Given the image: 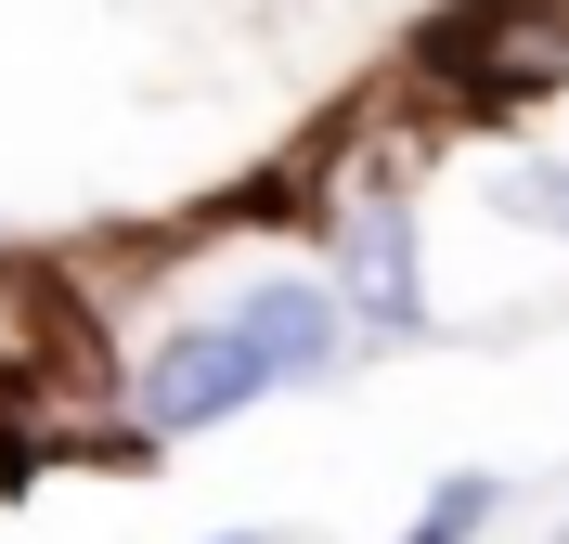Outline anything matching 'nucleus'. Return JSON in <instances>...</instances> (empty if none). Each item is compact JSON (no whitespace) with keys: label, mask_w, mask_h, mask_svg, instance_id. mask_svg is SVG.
I'll use <instances>...</instances> for the list:
<instances>
[{"label":"nucleus","mask_w":569,"mask_h":544,"mask_svg":"<svg viewBox=\"0 0 569 544\" xmlns=\"http://www.w3.org/2000/svg\"><path fill=\"white\" fill-rule=\"evenodd\" d=\"M492 208H505V220H531V234H569V156H518V144H492Z\"/></svg>","instance_id":"6"},{"label":"nucleus","mask_w":569,"mask_h":544,"mask_svg":"<svg viewBox=\"0 0 569 544\" xmlns=\"http://www.w3.org/2000/svg\"><path fill=\"white\" fill-rule=\"evenodd\" d=\"M311 234H323V286L350 311L362 350H415L440 311H427V234H415V181L401 169H337L311 195Z\"/></svg>","instance_id":"1"},{"label":"nucleus","mask_w":569,"mask_h":544,"mask_svg":"<svg viewBox=\"0 0 569 544\" xmlns=\"http://www.w3.org/2000/svg\"><path fill=\"white\" fill-rule=\"evenodd\" d=\"M220 311H233V325L259 337V363H272V389H323V376H337V363L362 350L323 273H247V286L220 298Z\"/></svg>","instance_id":"4"},{"label":"nucleus","mask_w":569,"mask_h":544,"mask_svg":"<svg viewBox=\"0 0 569 544\" xmlns=\"http://www.w3.org/2000/svg\"><path fill=\"white\" fill-rule=\"evenodd\" d=\"M440 78L466 105H531V91H569V0H479L440 27Z\"/></svg>","instance_id":"3"},{"label":"nucleus","mask_w":569,"mask_h":544,"mask_svg":"<svg viewBox=\"0 0 569 544\" xmlns=\"http://www.w3.org/2000/svg\"><path fill=\"white\" fill-rule=\"evenodd\" d=\"M130 441H208V428H233V415H259V402H284L272 389V363H259V337L233 325V311H181L156 350L130 363Z\"/></svg>","instance_id":"2"},{"label":"nucleus","mask_w":569,"mask_h":544,"mask_svg":"<svg viewBox=\"0 0 569 544\" xmlns=\"http://www.w3.org/2000/svg\"><path fill=\"white\" fill-rule=\"evenodd\" d=\"M505 506H518V479H505V467H440V479H427V506L401 518V544H492Z\"/></svg>","instance_id":"5"},{"label":"nucleus","mask_w":569,"mask_h":544,"mask_svg":"<svg viewBox=\"0 0 569 544\" xmlns=\"http://www.w3.org/2000/svg\"><path fill=\"white\" fill-rule=\"evenodd\" d=\"M208 544H284V532H208Z\"/></svg>","instance_id":"7"}]
</instances>
